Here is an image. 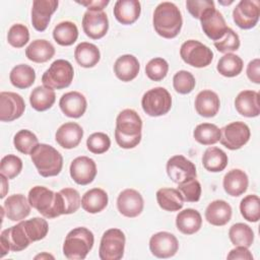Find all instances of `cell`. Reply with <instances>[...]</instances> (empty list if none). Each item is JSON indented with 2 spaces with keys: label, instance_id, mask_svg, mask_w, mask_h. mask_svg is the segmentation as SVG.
<instances>
[{
  "label": "cell",
  "instance_id": "obj_21",
  "mask_svg": "<svg viewBox=\"0 0 260 260\" xmlns=\"http://www.w3.org/2000/svg\"><path fill=\"white\" fill-rule=\"evenodd\" d=\"M30 204L28 199L22 194H13L3 203L5 215L11 221H20L30 213Z\"/></svg>",
  "mask_w": 260,
  "mask_h": 260
},
{
  "label": "cell",
  "instance_id": "obj_58",
  "mask_svg": "<svg viewBox=\"0 0 260 260\" xmlns=\"http://www.w3.org/2000/svg\"><path fill=\"white\" fill-rule=\"evenodd\" d=\"M39 258H54L53 256H51V255H49V254H46V253H44V254H40V255H38V256H36L35 257V259H39Z\"/></svg>",
  "mask_w": 260,
  "mask_h": 260
},
{
  "label": "cell",
  "instance_id": "obj_45",
  "mask_svg": "<svg viewBox=\"0 0 260 260\" xmlns=\"http://www.w3.org/2000/svg\"><path fill=\"white\" fill-rule=\"evenodd\" d=\"M14 147L23 154H30L35 147L39 144V139L35 133L29 130H19L13 138Z\"/></svg>",
  "mask_w": 260,
  "mask_h": 260
},
{
  "label": "cell",
  "instance_id": "obj_49",
  "mask_svg": "<svg viewBox=\"0 0 260 260\" xmlns=\"http://www.w3.org/2000/svg\"><path fill=\"white\" fill-rule=\"evenodd\" d=\"M8 43L14 48H22L29 41L28 28L21 23L13 24L7 34Z\"/></svg>",
  "mask_w": 260,
  "mask_h": 260
},
{
  "label": "cell",
  "instance_id": "obj_39",
  "mask_svg": "<svg viewBox=\"0 0 260 260\" xmlns=\"http://www.w3.org/2000/svg\"><path fill=\"white\" fill-rule=\"evenodd\" d=\"M53 38L60 46H71L78 38V28L72 21H62L55 26Z\"/></svg>",
  "mask_w": 260,
  "mask_h": 260
},
{
  "label": "cell",
  "instance_id": "obj_1",
  "mask_svg": "<svg viewBox=\"0 0 260 260\" xmlns=\"http://www.w3.org/2000/svg\"><path fill=\"white\" fill-rule=\"evenodd\" d=\"M142 120L136 111L125 109L116 119L115 139L117 144L125 149L134 148L141 140Z\"/></svg>",
  "mask_w": 260,
  "mask_h": 260
},
{
  "label": "cell",
  "instance_id": "obj_3",
  "mask_svg": "<svg viewBox=\"0 0 260 260\" xmlns=\"http://www.w3.org/2000/svg\"><path fill=\"white\" fill-rule=\"evenodd\" d=\"M30 157L42 177H54L62 171L63 157L56 148L49 144L39 143L31 151Z\"/></svg>",
  "mask_w": 260,
  "mask_h": 260
},
{
  "label": "cell",
  "instance_id": "obj_57",
  "mask_svg": "<svg viewBox=\"0 0 260 260\" xmlns=\"http://www.w3.org/2000/svg\"><path fill=\"white\" fill-rule=\"evenodd\" d=\"M0 178H1V182H2V192H1L0 197L4 198L6 195V192L8 191V182H7V178L4 175L1 174Z\"/></svg>",
  "mask_w": 260,
  "mask_h": 260
},
{
  "label": "cell",
  "instance_id": "obj_27",
  "mask_svg": "<svg viewBox=\"0 0 260 260\" xmlns=\"http://www.w3.org/2000/svg\"><path fill=\"white\" fill-rule=\"evenodd\" d=\"M141 4L138 0H118L114 6V16L122 24H132L140 16Z\"/></svg>",
  "mask_w": 260,
  "mask_h": 260
},
{
  "label": "cell",
  "instance_id": "obj_55",
  "mask_svg": "<svg viewBox=\"0 0 260 260\" xmlns=\"http://www.w3.org/2000/svg\"><path fill=\"white\" fill-rule=\"evenodd\" d=\"M229 260H235V259H241V260H253V255L249 251L247 247L244 246H236L235 249L231 250L228 257Z\"/></svg>",
  "mask_w": 260,
  "mask_h": 260
},
{
  "label": "cell",
  "instance_id": "obj_7",
  "mask_svg": "<svg viewBox=\"0 0 260 260\" xmlns=\"http://www.w3.org/2000/svg\"><path fill=\"white\" fill-rule=\"evenodd\" d=\"M125 235L119 229L107 230L101 239L99 257L101 260H120L125 250Z\"/></svg>",
  "mask_w": 260,
  "mask_h": 260
},
{
  "label": "cell",
  "instance_id": "obj_52",
  "mask_svg": "<svg viewBox=\"0 0 260 260\" xmlns=\"http://www.w3.org/2000/svg\"><path fill=\"white\" fill-rule=\"evenodd\" d=\"M214 47L220 53H232L240 48V38L232 28H228L225 35L218 41L214 42Z\"/></svg>",
  "mask_w": 260,
  "mask_h": 260
},
{
  "label": "cell",
  "instance_id": "obj_13",
  "mask_svg": "<svg viewBox=\"0 0 260 260\" xmlns=\"http://www.w3.org/2000/svg\"><path fill=\"white\" fill-rule=\"evenodd\" d=\"M25 104L20 94L12 91H2L0 93V120L11 122L22 116Z\"/></svg>",
  "mask_w": 260,
  "mask_h": 260
},
{
  "label": "cell",
  "instance_id": "obj_14",
  "mask_svg": "<svg viewBox=\"0 0 260 260\" xmlns=\"http://www.w3.org/2000/svg\"><path fill=\"white\" fill-rule=\"evenodd\" d=\"M167 174L176 184L196 178L197 176L195 165L181 154L174 155L167 161Z\"/></svg>",
  "mask_w": 260,
  "mask_h": 260
},
{
  "label": "cell",
  "instance_id": "obj_41",
  "mask_svg": "<svg viewBox=\"0 0 260 260\" xmlns=\"http://www.w3.org/2000/svg\"><path fill=\"white\" fill-rule=\"evenodd\" d=\"M229 238L234 246L249 248L254 242V232L248 224L238 222L230 228Z\"/></svg>",
  "mask_w": 260,
  "mask_h": 260
},
{
  "label": "cell",
  "instance_id": "obj_33",
  "mask_svg": "<svg viewBox=\"0 0 260 260\" xmlns=\"http://www.w3.org/2000/svg\"><path fill=\"white\" fill-rule=\"evenodd\" d=\"M55 55L54 46L46 40H35L25 49V56L35 63H45Z\"/></svg>",
  "mask_w": 260,
  "mask_h": 260
},
{
  "label": "cell",
  "instance_id": "obj_22",
  "mask_svg": "<svg viewBox=\"0 0 260 260\" xmlns=\"http://www.w3.org/2000/svg\"><path fill=\"white\" fill-rule=\"evenodd\" d=\"M59 106L65 116L69 118H80L86 111L87 102L82 93L69 91L61 96Z\"/></svg>",
  "mask_w": 260,
  "mask_h": 260
},
{
  "label": "cell",
  "instance_id": "obj_29",
  "mask_svg": "<svg viewBox=\"0 0 260 260\" xmlns=\"http://www.w3.org/2000/svg\"><path fill=\"white\" fill-rule=\"evenodd\" d=\"M232 207L224 200H214L205 209V219L212 225L221 226L232 218Z\"/></svg>",
  "mask_w": 260,
  "mask_h": 260
},
{
  "label": "cell",
  "instance_id": "obj_9",
  "mask_svg": "<svg viewBox=\"0 0 260 260\" xmlns=\"http://www.w3.org/2000/svg\"><path fill=\"white\" fill-rule=\"evenodd\" d=\"M28 202L46 218L58 217L56 193L44 186H35L28 192Z\"/></svg>",
  "mask_w": 260,
  "mask_h": 260
},
{
  "label": "cell",
  "instance_id": "obj_31",
  "mask_svg": "<svg viewBox=\"0 0 260 260\" xmlns=\"http://www.w3.org/2000/svg\"><path fill=\"white\" fill-rule=\"evenodd\" d=\"M177 229L184 235H193L197 233L202 225L201 214L192 208H187L176 216Z\"/></svg>",
  "mask_w": 260,
  "mask_h": 260
},
{
  "label": "cell",
  "instance_id": "obj_42",
  "mask_svg": "<svg viewBox=\"0 0 260 260\" xmlns=\"http://www.w3.org/2000/svg\"><path fill=\"white\" fill-rule=\"evenodd\" d=\"M193 136L197 142L203 145H211L219 141L220 129L211 123H202L195 127Z\"/></svg>",
  "mask_w": 260,
  "mask_h": 260
},
{
  "label": "cell",
  "instance_id": "obj_38",
  "mask_svg": "<svg viewBox=\"0 0 260 260\" xmlns=\"http://www.w3.org/2000/svg\"><path fill=\"white\" fill-rule=\"evenodd\" d=\"M9 79L11 84L16 88H28L36 80V72L31 66L19 64L12 68L9 74Z\"/></svg>",
  "mask_w": 260,
  "mask_h": 260
},
{
  "label": "cell",
  "instance_id": "obj_6",
  "mask_svg": "<svg viewBox=\"0 0 260 260\" xmlns=\"http://www.w3.org/2000/svg\"><path fill=\"white\" fill-rule=\"evenodd\" d=\"M141 106L145 114L150 117L166 115L172 108V96L165 87H154L147 90L141 100Z\"/></svg>",
  "mask_w": 260,
  "mask_h": 260
},
{
  "label": "cell",
  "instance_id": "obj_40",
  "mask_svg": "<svg viewBox=\"0 0 260 260\" xmlns=\"http://www.w3.org/2000/svg\"><path fill=\"white\" fill-rule=\"evenodd\" d=\"M243 60L236 54L228 53L223 55L217 62L216 69L222 76L235 77L243 70Z\"/></svg>",
  "mask_w": 260,
  "mask_h": 260
},
{
  "label": "cell",
  "instance_id": "obj_25",
  "mask_svg": "<svg viewBox=\"0 0 260 260\" xmlns=\"http://www.w3.org/2000/svg\"><path fill=\"white\" fill-rule=\"evenodd\" d=\"M235 107L237 112L244 117H257L260 114L259 93L255 90L241 91L235 100Z\"/></svg>",
  "mask_w": 260,
  "mask_h": 260
},
{
  "label": "cell",
  "instance_id": "obj_11",
  "mask_svg": "<svg viewBox=\"0 0 260 260\" xmlns=\"http://www.w3.org/2000/svg\"><path fill=\"white\" fill-rule=\"evenodd\" d=\"M30 240L28 239L22 220H20L16 225H12L4 231H2L0 236L1 244V257H3L9 251L19 252L26 249Z\"/></svg>",
  "mask_w": 260,
  "mask_h": 260
},
{
  "label": "cell",
  "instance_id": "obj_53",
  "mask_svg": "<svg viewBox=\"0 0 260 260\" xmlns=\"http://www.w3.org/2000/svg\"><path fill=\"white\" fill-rule=\"evenodd\" d=\"M186 7L194 18L199 19L207 9L214 7V2L211 0H187Z\"/></svg>",
  "mask_w": 260,
  "mask_h": 260
},
{
  "label": "cell",
  "instance_id": "obj_51",
  "mask_svg": "<svg viewBox=\"0 0 260 260\" xmlns=\"http://www.w3.org/2000/svg\"><path fill=\"white\" fill-rule=\"evenodd\" d=\"M86 146L90 152L94 154H102L109 150L111 146V139L106 133L95 132L88 136Z\"/></svg>",
  "mask_w": 260,
  "mask_h": 260
},
{
  "label": "cell",
  "instance_id": "obj_17",
  "mask_svg": "<svg viewBox=\"0 0 260 260\" xmlns=\"http://www.w3.org/2000/svg\"><path fill=\"white\" fill-rule=\"evenodd\" d=\"M82 28L87 37L100 40L106 36L109 29V19L104 11L87 10L82 17Z\"/></svg>",
  "mask_w": 260,
  "mask_h": 260
},
{
  "label": "cell",
  "instance_id": "obj_8",
  "mask_svg": "<svg viewBox=\"0 0 260 260\" xmlns=\"http://www.w3.org/2000/svg\"><path fill=\"white\" fill-rule=\"evenodd\" d=\"M180 56L185 63L196 68L208 66L213 59L211 49L196 40H188L183 43L180 48Z\"/></svg>",
  "mask_w": 260,
  "mask_h": 260
},
{
  "label": "cell",
  "instance_id": "obj_47",
  "mask_svg": "<svg viewBox=\"0 0 260 260\" xmlns=\"http://www.w3.org/2000/svg\"><path fill=\"white\" fill-rule=\"evenodd\" d=\"M169 71V64L164 58H153L145 66L146 76L153 81L162 80Z\"/></svg>",
  "mask_w": 260,
  "mask_h": 260
},
{
  "label": "cell",
  "instance_id": "obj_24",
  "mask_svg": "<svg viewBox=\"0 0 260 260\" xmlns=\"http://www.w3.org/2000/svg\"><path fill=\"white\" fill-rule=\"evenodd\" d=\"M80 205L81 198L76 189L64 188L56 192V209L59 216L76 212Z\"/></svg>",
  "mask_w": 260,
  "mask_h": 260
},
{
  "label": "cell",
  "instance_id": "obj_30",
  "mask_svg": "<svg viewBox=\"0 0 260 260\" xmlns=\"http://www.w3.org/2000/svg\"><path fill=\"white\" fill-rule=\"evenodd\" d=\"M139 69L140 65L137 58L130 54L120 56L114 64V72L116 76L124 82H128L136 78L139 73Z\"/></svg>",
  "mask_w": 260,
  "mask_h": 260
},
{
  "label": "cell",
  "instance_id": "obj_54",
  "mask_svg": "<svg viewBox=\"0 0 260 260\" xmlns=\"http://www.w3.org/2000/svg\"><path fill=\"white\" fill-rule=\"evenodd\" d=\"M247 76L248 78L256 83L259 84L260 83V60L258 58L250 61L247 65Z\"/></svg>",
  "mask_w": 260,
  "mask_h": 260
},
{
  "label": "cell",
  "instance_id": "obj_36",
  "mask_svg": "<svg viewBox=\"0 0 260 260\" xmlns=\"http://www.w3.org/2000/svg\"><path fill=\"white\" fill-rule=\"evenodd\" d=\"M226 153L218 147H208L202 156V165L208 172L218 173L225 169L228 166Z\"/></svg>",
  "mask_w": 260,
  "mask_h": 260
},
{
  "label": "cell",
  "instance_id": "obj_12",
  "mask_svg": "<svg viewBox=\"0 0 260 260\" xmlns=\"http://www.w3.org/2000/svg\"><path fill=\"white\" fill-rule=\"evenodd\" d=\"M260 16V2L258 0H241L233 10L235 23L243 29L254 27Z\"/></svg>",
  "mask_w": 260,
  "mask_h": 260
},
{
  "label": "cell",
  "instance_id": "obj_43",
  "mask_svg": "<svg viewBox=\"0 0 260 260\" xmlns=\"http://www.w3.org/2000/svg\"><path fill=\"white\" fill-rule=\"evenodd\" d=\"M240 211L242 216L251 222H257L260 218V199L257 195H247L241 200Z\"/></svg>",
  "mask_w": 260,
  "mask_h": 260
},
{
  "label": "cell",
  "instance_id": "obj_26",
  "mask_svg": "<svg viewBox=\"0 0 260 260\" xmlns=\"http://www.w3.org/2000/svg\"><path fill=\"white\" fill-rule=\"evenodd\" d=\"M194 105L196 112L200 116L211 118L218 113L220 101L216 92L210 89H204L196 95Z\"/></svg>",
  "mask_w": 260,
  "mask_h": 260
},
{
  "label": "cell",
  "instance_id": "obj_37",
  "mask_svg": "<svg viewBox=\"0 0 260 260\" xmlns=\"http://www.w3.org/2000/svg\"><path fill=\"white\" fill-rule=\"evenodd\" d=\"M56 101L54 89L45 85L37 86L32 89L29 95V103L32 109L39 112H44L50 109Z\"/></svg>",
  "mask_w": 260,
  "mask_h": 260
},
{
  "label": "cell",
  "instance_id": "obj_4",
  "mask_svg": "<svg viewBox=\"0 0 260 260\" xmlns=\"http://www.w3.org/2000/svg\"><path fill=\"white\" fill-rule=\"evenodd\" d=\"M94 243L93 234L86 228L79 226L71 230L63 244V254L71 260L84 259L92 249Z\"/></svg>",
  "mask_w": 260,
  "mask_h": 260
},
{
  "label": "cell",
  "instance_id": "obj_48",
  "mask_svg": "<svg viewBox=\"0 0 260 260\" xmlns=\"http://www.w3.org/2000/svg\"><path fill=\"white\" fill-rule=\"evenodd\" d=\"M178 190L181 192L184 201L197 202L200 199L201 185L196 178H192L178 184Z\"/></svg>",
  "mask_w": 260,
  "mask_h": 260
},
{
  "label": "cell",
  "instance_id": "obj_32",
  "mask_svg": "<svg viewBox=\"0 0 260 260\" xmlns=\"http://www.w3.org/2000/svg\"><path fill=\"white\" fill-rule=\"evenodd\" d=\"M109 202L108 194L101 188L86 191L81 198V207L88 213H98L104 210Z\"/></svg>",
  "mask_w": 260,
  "mask_h": 260
},
{
  "label": "cell",
  "instance_id": "obj_44",
  "mask_svg": "<svg viewBox=\"0 0 260 260\" xmlns=\"http://www.w3.org/2000/svg\"><path fill=\"white\" fill-rule=\"evenodd\" d=\"M22 222L25 233L31 243L43 240L49 232L48 222L42 217H34L31 219L22 220Z\"/></svg>",
  "mask_w": 260,
  "mask_h": 260
},
{
  "label": "cell",
  "instance_id": "obj_18",
  "mask_svg": "<svg viewBox=\"0 0 260 260\" xmlns=\"http://www.w3.org/2000/svg\"><path fill=\"white\" fill-rule=\"evenodd\" d=\"M70 176L78 185L90 184L96 176V165L88 156H77L70 165Z\"/></svg>",
  "mask_w": 260,
  "mask_h": 260
},
{
  "label": "cell",
  "instance_id": "obj_16",
  "mask_svg": "<svg viewBox=\"0 0 260 260\" xmlns=\"http://www.w3.org/2000/svg\"><path fill=\"white\" fill-rule=\"evenodd\" d=\"M179 249L177 238L168 232H159L151 236L149 240V250L157 258H171Z\"/></svg>",
  "mask_w": 260,
  "mask_h": 260
},
{
  "label": "cell",
  "instance_id": "obj_46",
  "mask_svg": "<svg viewBox=\"0 0 260 260\" xmlns=\"http://www.w3.org/2000/svg\"><path fill=\"white\" fill-rule=\"evenodd\" d=\"M196 81L192 73L186 70L178 71L173 77L174 89L181 94L190 93L195 87Z\"/></svg>",
  "mask_w": 260,
  "mask_h": 260
},
{
  "label": "cell",
  "instance_id": "obj_50",
  "mask_svg": "<svg viewBox=\"0 0 260 260\" xmlns=\"http://www.w3.org/2000/svg\"><path fill=\"white\" fill-rule=\"evenodd\" d=\"M22 170V160L14 155L7 154L2 157L0 162V173L7 179H13L20 174Z\"/></svg>",
  "mask_w": 260,
  "mask_h": 260
},
{
  "label": "cell",
  "instance_id": "obj_56",
  "mask_svg": "<svg viewBox=\"0 0 260 260\" xmlns=\"http://www.w3.org/2000/svg\"><path fill=\"white\" fill-rule=\"evenodd\" d=\"M109 0H88V1H77V3L85 6L87 10L103 11V9L109 4Z\"/></svg>",
  "mask_w": 260,
  "mask_h": 260
},
{
  "label": "cell",
  "instance_id": "obj_5",
  "mask_svg": "<svg viewBox=\"0 0 260 260\" xmlns=\"http://www.w3.org/2000/svg\"><path fill=\"white\" fill-rule=\"evenodd\" d=\"M74 76V69L71 63L64 59L55 60L44 72L42 82L52 89H63L68 87Z\"/></svg>",
  "mask_w": 260,
  "mask_h": 260
},
{
  "label": "cell",
  "instance_id": "obj_15",
  "mask_svg": "<svg viewBox=\"0 0 260 260\" xmlns=\"http://www.w3.org/2000/svg\"><path fill=\"white\" fill-rule=\"evenodd\" d=\"M203 32L212 41L220 40L229 28L222 14L215 7L207 9L199 18Z\"/></svg>",
  "mask_w": 260,
  "mask_h": 260
},
{
  "label": "cell",
  "instance_id": "obj_35",
  "mask_svg": "<svg viewBox=\"0 0 260 260\" xmlns=\"http://www.w3.org/2000/svg\"><path fill=\"white\" fill-rule=\"evenodd\" d=\"M156 201L159 207L166 211H178L184 205L181 192L174 188H160L156 192Z\"/></svg>",
  "mask_w": 260,
  "mask_h": 260
},
{
  "label": "cell",
  "instance_id": "obj_10",
  "mask_svg": "<svg viewBox=\"0 0 260 260\" xmlns=\"http://www.w3.org/2000/svg\"><path fill=\"white\" fill-rule=\"evenodd\" d=\"M251 132L244 122H232L220 129V143L231 150L242 148L250 139Z\"/></svg>",
  "mask_w": 260,
  "mask_h": 260
},
{
  "label": "cell",
  "instance_id": "obj_28",
  "mask_svg": "<svg viewBox=\"0 0 260 260\" xmlns=\"http://www.w3.org/2000/svg\"><path fill=\"white\" fill-rule=\"evenodd\" d=\"M249 180L247 174L239 169L229 171L222 181V186L228 195L238 197L247 191Z\"/></svg>",
  "mask_w": 260,
  "mask_h": 260
},
{
  "label": "cell",
  "instance_id": "obj_2",
  "mask_svg": "<svg viewBox=\"0 0 260 260\" xmlns=\"http://www.w3.org/2000/svg\"><path fill=\"white\" fill-rule=\"evenodd\" d=\"M153 27L158 36L165 39L176 38L183 24L180 9L172 2L159 3L153 12Z\"/></svg>",
  "mask_w": 260,
  "mask_h": 260
},
{
  "label": "cell",
  "instance_id": "obj_34",
  "mask_svg": "<svg viewBox=\"0 0 260 260\" xmlns=\"http://www.w3.org/2000/svg\"><path fill=\"white\" fill-rule=\"evenodd\" d=\"M74 58L78 65L81 67L91 68L99 63L101 59V53L95 45L82 42L76 46L74 50Z\"/></svg>",
  "mask_w": 260,
  "mask_h": 260
},
{
  "label": "cell",
  "instance_id": "obj_19",
  "mask_svg": "<svg viewBox=\"0 0 260 260\" xmlns=\"http://www.w3.org/2000/svg\"><path fill=\"white\" fill-rule=\"evenodd\" d=\"M144 206L141 194L134 189L123 190L117 198V207L119 212L126 217L138 216Z\"/></svg>",
  "mask_w": 260,
  "mask_h": 260
},
{
  "label": "cell",
  "instance_id": "obj_20",
  "mask_svg": "<svg viewBox=\"0 0 260 260\" xmlns=\"http://www.w3.org/2000/svg\"><path fill=\"white\" fill-rule=\"evenodd\" d=\"M57 0H35L31 7V23L38 31H44L51 20L52 14L57 10Z\"/></svg>",
  "mask_w": 260,
  "mask_h": 260
},
{
  "label": "cell",
  "instance_id": "obj_23",
  "mask_svg": "<svg viewBox=\"0 0 260 260\" xmlns=\"http://www.w3.org/2000/svg\"><path fill=\"white\" fill-rule=\"evenodd\" d=\"M83 137V129L75 122H67L62 124L55 135L57 143L66 149L76 147Z\"/></svg>",
  "mask_w": 260,
  "mask_h": 260
}]
</instances>
